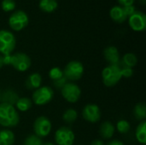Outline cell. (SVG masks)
Returning a JSON list of instances; mask_svg holds the SVG:
<instances>
[{
  "label": "cell",
  "instance_id": "cell-1",
  "mask_svg": "<svg viewBox=\"0 0 146 145\" xmlns=\"http://www.w3.org/2000/svg\"><path fill=\"white\" fill-rule=\"evenodd\" d=\"M19 122V113L15 106L0 103V126L8 129L18 126Z\"/></svg>",
  "mask_w": 146,
  "mask_h": 145
},
{
  "label": "cell",
  "instance_id": "cell-2",
  "mask_svg": "<svg viewBox=\"0 0 146 145\" xmlns=\"http://www.w3.org/2000/svg\"><path fill=\"white\" fill-rule=\"evenodd\" d=\"M3 62L4 65L12 66L18 72H26L32 65L30 56L23 52H16L9 56H3Z\"/></svg>",
  "mask_w": 146,
  "mask_h": 145
},
{
  "label": "cell",
  "instance_id": "cell-3",
  "mask_svg": "<svg viewBox=\"0 0 146 145\" xmlns=\"http://www.w3.org/2000/svg\"><path fill=\"white\" fill-rule=\"evenodd\" d=\"M120 63V62H119ZM108 65L102 71V80L107 87L116 85L123 78L120 64Z\"/></svg>",
  "mask_w": 146,
  "mask_h": 145
},
{
  "label": "cell",
  "instance_id": "cell-4",
  "mask_svg": "<svg viewBox=\"0 0 146 145\" xmlns=\"http://www.w3.org/2000/svg\"><path fill=\"white\" fill-rule=\"evenodd\" d=\"M16 46V38L9 30H0V55L9 56Z\"/></svg>",
  "mask_w": 146,
  "mask_h": 145
},
{
  "label": "cell",
  "instance_id": "cell-5",
  "mask_svg": "<svg viewBox=\"0 0 146 145\" xmlns=\"http://www.w3.org/2000/svg\"><path fill=\"white\" fill-rule=\"evenodd\" d=\"M63 75L69 82H74L80 79L85 73V68L82 62L79 61L69 62L62 69Z\"/></svg>",
  "mask_w": 146,
  "mask_h": 145
},
{
  "label": "cell",
  "instance_id": "cell-6",
  "mask_svg": "<svg viewBox=\"0 0 146 145\" xmlns=\"http://www.w3.org/2000/svg\"><path fill=\"white\" fill-rule=\"evenodd\" d=\"M54 97V91L50 86L44 85L34 90L32 95V102L37 106L48 104Z\"/></svg>",
  "mask_w": 146,
  "mask_h": 145
},
{
  "label": "cell",
  "instance_id": "cell-7",
  "mask_svg": "<svg viewBox=\"0 0 146 145\" xmlns=\"http://www.w3.org/2000/svg\"><path fill=\"white\" fill-rule=\"evenodd\" d=\"M29 23L27 14L23 10L14 11L9 18V25L10 28L15 32H20L26 28Z\"/></svg>",
  "mask_w": 146,
  "mask_h": 145
},
{
  "label": "cell",
  "instance_id": "cell-8",
  "mask_svg": "<svg viewBox=\"0 0 146 145\" xmlns=\"http://www.w3.org/2000/svg\"><path fill=\"white\" fill-rule=\"evenodd\" d=\"M33 128L34 135L43 138L50 135L52 129V123L48 117L41 115L34 121Z\"/></svg>",
  "mask_w": 146,
  "mask_h": 145
},
{
  "label": "cell",
  "instance_id": "cell-9",
  "mask_svg": "<svg viewBox=\"0 0 146 145\" xmlns=\"http://www.w3.org/2000/svg\"><path fill=\"white\" fill-rule=\"evenodd\" d=\"M61 94L67 102L75 103L81 97V89L77 84L68 81L61 89Z\"/></svg>",
  "mask_w": 146,
  "mask_h": 145
},
{
  "label": "cell",
  "instance_id": "cell-10",
  "mask_svg": "<svg viewBox=\"0 0 146 145\" xmlns=\"http://www.w3.org/2000/svg\"><path fill=\"white\" fill-rule=\"evenodd\" d=\"M54 139L56 145H74L75 134L71 128L62 126L56 131Z\"/></svg>",
  "mask_w": 146,
  "mask_h": 145
},
{
  "label": "cell",
  "instance_id": "cell-11",
  "mask_svg": "<svg viewBox=\"0 0 146 145\" xmlns=\"http://www.w3.org/2000/svg\"><path fill=\"white\" fill-rule=\"evenodd\" d=\"M82 117L90 123H97L101 119V110L98 105L88 103L82 109Z\"/></svg>",
  "mask_w": 146,
  "mask_h": 145
},
{
  "label": "cell",
  "instance_id": "cell-12",
  "mask_svg": "<svg viewBox=\"0 0 146 145\" xmlns=\"http://www.w3.org/2000/svg\"><path fill=\"white\" fill-rule=\"evenodd\" d=\"M130 27L135 32H143L146 28V15L141 11H135L128 17Z\"/></svg>",
  "mask_w": 146,
  "mask_h": 145
},
{
  "label": "cell",
  "instance_id": "cell-13",
  "mask_svg": "<svg viewBox=\"0 0 146 145\" xmlns=\"http://www.w3.org/2000/svg\"><path fill=\"white\" fill-rule=\"evenodd\" d=\"M104 56L105 60L109 62V65L118 64L121 61L120 52L115 46L110 45L106 47L104 50Z\"/></svg>",
  "mask_w": 146,
  "mask_h": 145
},
{
  "label": "cell",
  "instance_id": "cell-14",
  "mask_svg": "<svg viewBox=\"0 0 146 145\" xmlns=\"http://www.w3.org/2000/svg\"><path fill=\"white\" fill-rule=\"evenodd\" d=\"M42 76L38 73H30L26 81H25V85L28 90H36L38 87L41 86L42 84Z\"/></svg>",
  "mask_w": 146,
  "mask_h": 145
},
{
  "label": "cell",
  "instance_id": "cell-15",
  "mask_svg": "<svg viewBox=\"0 0 146 145\" xmlns=\"http://www.w3.org/2000/svg\"><path fill=\"white\" fill-rule=\"evenodd\" d=\"M110 16L114 21L117 23H123L127 19V15H126L123 7L118 5L111 8L110 10Z\"/></svg>",
  "mask_w": 146,
  "mask_h": 145
},
{
  "label": "cell",
  "instance_id": "cell-16",
  "mask_svg": "<svg viewBox=\"0 0 146 145\" xmlns=\"http://www.w3.org/2000/svg\"><path fill=\"white\" fill-rule=\"evenodd\" d=\"M115 132V127L110 121H104L101 124L99 128L100 136L106 140L112 138Z\"/></svg>",
  "mask_w": 146,
  "mask_h": 145
},
{
  "label": "cell",
  "instance_id": "cell-17",
  "mask_svg": "<svg viewBox=\"0 0 146 145\" xmlns=\"http://www.w3.org/2000/svg\"><path fill=\"white\" fill-rule=\"evenodd\" d=\"M18 99H19L18 93L12 89H6L2 92L1 103L15 106Z\"/></svg>",
  "mask_w": 146,
  "mask_h": 145
},
{
  "label": "cell",
  "instance_id": "cell-18",
  "mask_svg": "<svg viewBox=\"0 0 146 145\" xmlns=\"http://www.w3.org/2000/svg\"><path fill=\"white\" fill-rule=\"evenodd\" d=\"M15 142V133L9 129L0 130V145H14Z\"/></svg>",
  "mask_w": 146,
  "mask_h": 145
},
{
  "label": "cell",
  "instance_id": "cell-19",
  "mask_svg": "<svg viewBox=\"0 0 146 145\" xmlns=\"http://www.w3.org/2000/svg\"><path fill=\"white\" fill-rule=\"evenodd\" d=\"M135 138L140 144L145 145L146 144V121H139L135 130Z\"/></svg>",
  "mask_w": 146,
  "mask_h": 145
},
{
  "label": "cell",
  "instance_id": "cell-20",
  "mask_svg": "<svg viewBox=\"0 0 146 145\" xmlns=\"http://www.w3.org/2000/svg\"><path fill=\"white\" fill-rule=\"evenodd\" d=\"M38 7L45 13H52L57 9L58 3L56 0H40Z\"/></svg>",
  "mask_w": 146,
  "mask_h": 145
},
{
  "label": "cell",
  "instance_id": "cell-21",
  "mask_svg": "<svg viewBox=\"0 0 146 145\" xmlns=\"http://www.w3.org/2000/svg\"><path fill=\"white\" fill-rule=\"evenodd\" d=\"M33 106V102L30 98L23 97H19L17 100L15 108L17 111L20 112H27Z\"/></svg>",
  "mask_w": 146,
  "mask_h": 145
},
{
  "label": "cell",
  "instance_id": "cell-22",
  "mask_svg": "<svg viewBox=\"0 0 146 145\" xmlns=\"http://www.w3.org/2000/svg\"><path fill=\"white\" fill-rule=\"evenodd\" d=\"M133 115L136 120L142 121L146 119V106L144 103H139L133 109Z\"/></svg>",
  "mask_w": 146,
  "mask_h": 145
},
{
  "label": "cell",
  "instance_id": "cell-23",
  "mask_svg": "<svg viewBox=\"0 0 146 145\" xmlns=\"http://www.w3.org/2000/svg\"><path fill=\"white\" fill-rule=\"evenodd\" d=\"M121 62L124 66L133 68V67H135L137 65L138 58H137L136 55L133 54V53H127L121 59Z\"/></svg>",
  "mask_w": 146,
  "mask_h": 145
},
{
  "label": "cell",
  "instance_id": "cell-24",
  "mask_svg": "<svg viewBox=\"0 0 146 145\" xmlns=\"http://www.w3.org/2000/svg\"><path fill=\"white\" fill-rule=\"evenodd\" d=\"M77 118H78V112L73 108H69L66 109L62 115V120L68 124H72L75 122Z\"/></svg>",
  "mask_w": 146,
  "mask_h": 145
},
{
  "label": "cell",
  "instance_id": "cell-25",
  "mask_svg": "<svg viewBox=\"0 0 146 145\" xmlns=\"http://www.w3.org/2000/svg\"><path fill=\"white\" fill-rule=\"evenodd\" d=\"M115 127V130L119 133L127 134L131 130V124L129 123V121H127L126 120H120L119 121H117L116 126Z\"/></svg>",
  "mask_w": 146,
  "mask_h": 145
},
{
  "label": "cell",
  "instance_id": "cell-26",
  "mask_svg": "<svg viewBox=\"0 0 146 145\" xmlns=\"http://www.w3.org/2000/svg\"><path fill=\"white\" fill-rule=\"evenodd\" d=\"M49 77L52 81H56L64 77L63 75V71L62 68H58V67H54L52 68L50 71H49Z\"/></svg>",
  "mask_w": 146,
  "mask_h": 145
},
{
  "label": "cell",
  "instance_id": "cell-27",
  "mask_svg": "<svg viewBox=\"0 0 146 145\" xmlns=\"http://www.w3.org/2000/svg\"><path fill=\"white\" fill-rule=\"evenodd\" d=\"M24 145H43V141L42 138H38L34 134H32L28 135L24 141Z\"/></svg>",
  "mask_w": 146,
  "mask_h": 145
},
{
  "label": "cell",
  "instance_id": "cell-28",
  "mask_svg": "<svg viewBox=\"0 0 146 145\" xmlns=\"http://www.w3.org/2000/svg\"><path fill=\"white\" fill-rule=\"evenodd\" d=\"M1 7L4 12H10L15 10L16 3L15 0H3L1 3Z\"/></svg>",
  "mask_w": 146,
  "mask_h": 145
},
{
  "label": "cell",
  "instance_id": "cell-29",
  "mask_svg": "<svg viewBox=\"0 0 146 145\" xmlns=\"http://www.w3.org/2000/svg\"><path fill=\"white\" fill-rule=\"evenodd\" d=\"M119 64H120V67H121V73H122V77L123 78H130V77L133 76V68L124 66L121 62V61H120V63Z\"/></svg>",
  "mask_w": 146,
  "mask_h": 145
},
{
  "label": "cell",
  "instance_id": "cell-30",
  "mask_svg": "<svg viewBox=\"0 0 146 145\" xmlns=\"http://www.w3.org/2000/svg\"><path fill=\"white\" fill-rule=\"evenodd\" d=\"M67 82H68V80L66 79L65 77H63V78H62V79H58V80L53 81V85H54V86H55L56 88H58V89L61 90V89L64 86V85H65Z\"/></svg>",
  "mask_w": 146,
  "mask_h": 145
},
{
  "label": "cell",
  "instance_id": "cell-31",
  "mask_svg": "<svg viewBox=\"0 0 146 145\" xmlns=\"http://www.w3.org/2000/svg\"><path fill=\"white\" fill-rule=\"evenodd\" d=\"M123 9H124V11H125L126 15H127V17H129L131 15H133V14L136 11V9H135V8L133 7V5H132V6H127V7H123Z\"/></svg>",
  "mask_w": 146,
  "mask_h": 145
},
{
  "label": "cell",
  "instance_id": "cell-32",
  "mask_svg": "<svg viewBox=\"0 0 146 145\" xmlns=\"http://www.w3.org/2000/svg\"><path fill=\"white\" fill-rule=\"evenodd\" d=\"M117 1L121 5V7H127V6H132L135 0H117Z\"/></svg>",
  "mask_w": 146,
  "mask_h": 145
},
{
  "label": "cell",
  "instance_id": "cell-33",
  "mask_svg": "<svg viewBox=\"0 0 146 145\" xmlns=\"http://www.w3.org/2000/svg\"><path fill=\"white\" fill-rule=\"evenodd\" d=\"M107 145H125V144L119 139H113V140L110 141L107 144Z\"/></svg>",
  "mask_w": 146,
  "mask_h": 145
},
{
  "label": "cell",
  "instance_id": "cell-34",
  "mask_svg": "<svg viewBox=\"0 0 146 145\" xmlns=\"http://www.w3.org/2000/svg\"><path fill=\"white\" fill-rule=\"evenodd\" d=\"M91 145H105L104 141L103 140H100V139H95L93 140L92 143H91Z\"/></svg>",
  "mask_w": 146,
  "mask_h": 145
},
{
  "label": "cell",
  "instance_id": "cell-35",
  "mask_svg": "<svg viewBox=\"0 0 146 145\" xmlns=\"http://www.w3.org/2000/svg\"><path fill=\"white\" fill-rule=\"evenodd\" d=\"M4 66V62H3V56L0 55V69Z\"/></svg>",
  "mask_w": 146,
  "mask_h": 145
},
{
  "label": "cell",
  "instance_id": "cell-36",
  "mask_svg": "<svg viewBox=\"0 0 146 145\" xmlns=\"http://www.w3.org/2000/svg\"><path fill=\"white\" fill-rule=\"evenodd\" d=\"M43 145H56L55 144L51 143V142H46V143H43Z\"/></svg>",
  "mask_w": 146,
  "mask_h": 145
},
{
  "label": "cell",
  "instance_id": "cell-37",
  "mask_svg": "<svg viewBox=\"0 0 146 145\" xmlns=\"http://www.w3.org/2000/svg\"><path fill=\"white\" fill-rule=\"evenodd\" d=\"M1 96H2V91L0 89V103H1Z\"/></svg>",
  "mask_w": 146,
  "mask_h": 145
}]
</instances>
